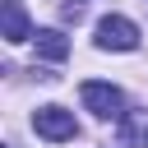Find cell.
I'll list each match as a JSON object with an SVG mask.
<instances>
[{
	"instance_id": "6da1fadb",
	"label": "cell",
	"mask_w": 148,
	"mask_h": 148,
	"mask_svg": "<svg viewBox=\"0 0 148 148\" xmlns=\"http://www.w3.org/2000/svg\"><path fill=\"white\" fill-rule=\"evenodd\" d=\"M79 97H83V106H88L97 120H120V116H125L120 88H111V83H102V79H88V83L79 88Z\"/></svg>"
},
{
	"instance_id": "7a4b0ae2",
	"label": "cell",
	"mask_w": 148,
	"mask_h": 148,
	"mask_svg": "<svg viewBox=\"0 0 148 148\" xmlns=\"http://www.w3.org/2000/svg\"><path fill=\"white\" fill-rule=\"evenodd\" d=\"M32 130H37L42 139H51V143H65V139L79 134V120H74V111H65V106H37V111H32Z\"/></svg>"
},
{
	"instance_id": "3957f363",
	"label": "cell",
	"mask_w": 148,
	"mask_h": 148,
	"mask_svg": "<svg viewBox=\"0 0 148 148\" xmlns=\"http://www.w3.org/2000/svg\"><path fill=\"white\" fill-rule=\"evenodd\" d=\"M97 46L102 51H134L139 46V28L125 14H106V18H97Z\"/></svg>"
},
{
	"instance_id": "277c9868",
	"label": "cell",
	"mask_w": 148,
	"mask_h": 148,
	"mask_svg": "<svg viewBox=\"0 0 148 148\" xmlns=\"http://www.w3.org/2000/svg\"><path fill=\"white\" fill-rule=\"evenodd\" d=\"M0 23H5V42H14V46L32 37L28 14H23V5H18V0H0Z\"/></svg>"
},
{
	"instance_id": "5b68a950",
	"label": "cell",
	"mask_w": 148,
	"mask_h": 148,
	"mask_svg": "<svg viewBox=\"0 0 148 148\" xmlns=\"http://www.w3.org/2000/svg\"><path fill=\"white\" fill-rule=\"evenodd\" d=\"M32 42H37V56L51 60V65H60V60L69 56V37H65L60 28H42V32H32Z\"/></svg>"
},
{
	"instance_id": "8992f818",
	"label": "cell",
	"mask_w": 148,
	"mask_h": 148,
	"mask_svg": "<svg viewBox=\"0 0 148 148\" xmlns=\"http://www.w3.org/2000/svg\"><path fill=\"white\" fill-rule=\"evenodd\" d=\"M74 5H79V0H74Z\"/></svg>"
},
{
	"instance_id": "52a82bcc",
	"label": "cell",
	"mask_w": 148,
	"mask_h": 148,
	"mask_svg": "<svg viewBox=\"0 0 148 148\" xmlns=\"http://www.w3.org/2000/svg\"><path fill=\"white\" fill-rule=\"evenodd\" d=\"M143 139H148V134H143Z\"/></svg>"
}]
</instances>
